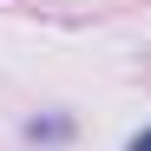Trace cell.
Returning <instances> with one entry per match:
<instances>
[{"mask_svg":"<svg viewBox=\"0 0 151 151\" xmlns=\"http://www.w3.org/2000/svg\"><path fill=\"white\" fill-rule=\"evenodd\" d=\"M132 151H151V125H145V132H138V138H132Z\"/></svg>","mask_w":151,"mask_h":151,"instance_id":"6da1fadb","label":"cell"}]
</instances>
